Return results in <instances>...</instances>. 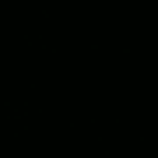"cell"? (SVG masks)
<instances>
[]
</instances>
